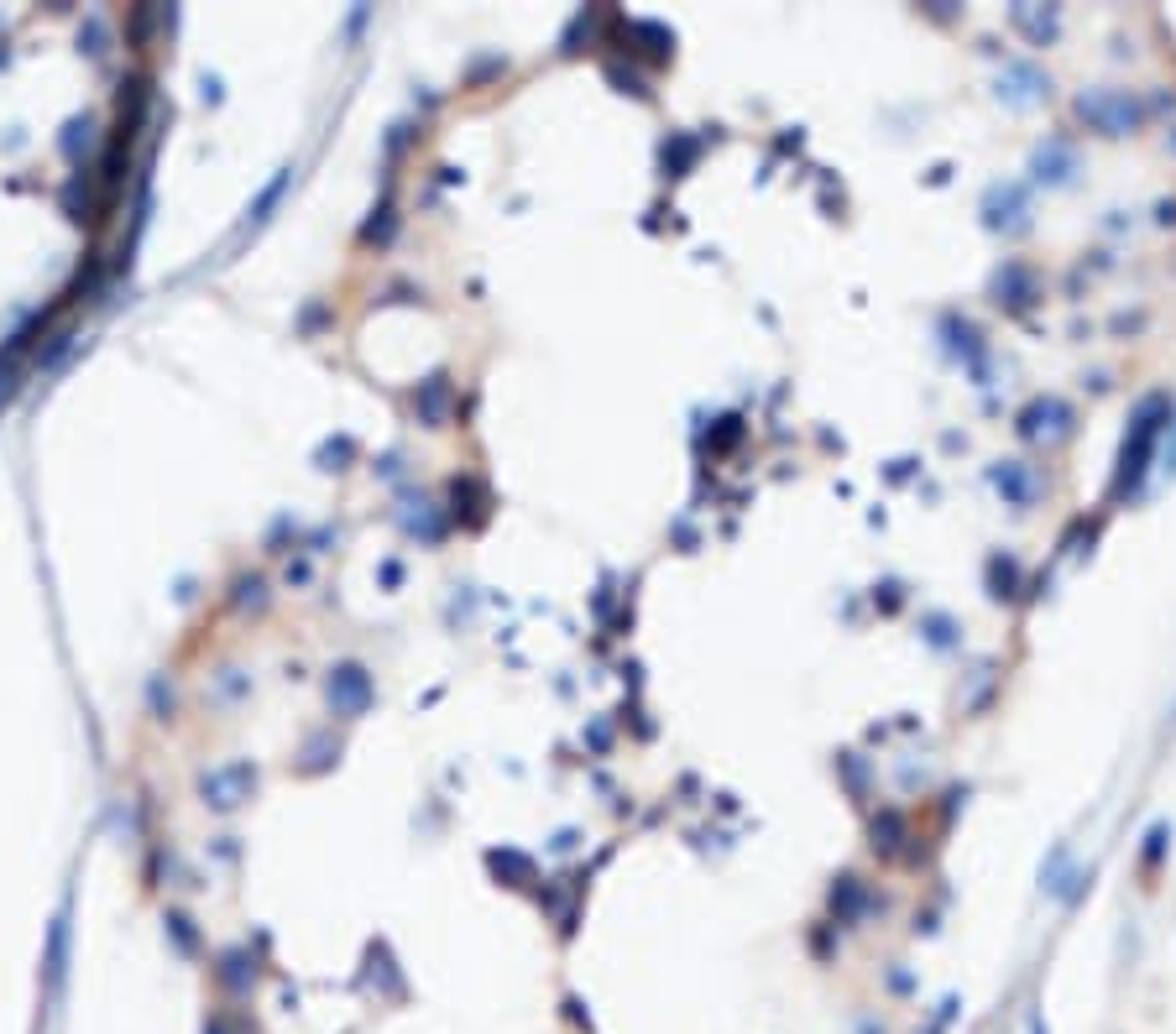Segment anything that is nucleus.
<instances>
[{
	"label": "nucleus",
	"instance_id": "f257e3e1",
	"mask_svg": "<svg viewBox=\"0 0 1176 1034\" xmlns=\"http://www.w3.org/2000/svg\"><path fill=\"white\" fill-rule=\"evenodd\" d=\"M1078 110H1083V121H1092L1098 131H1108V137H1124V131H1135V121H1140L1135 99H1130V94H1114V89L1083 94Z\"/></svg>",
	"mask_w": 1176,
	"mask_h": 1034
}]
</instances>
